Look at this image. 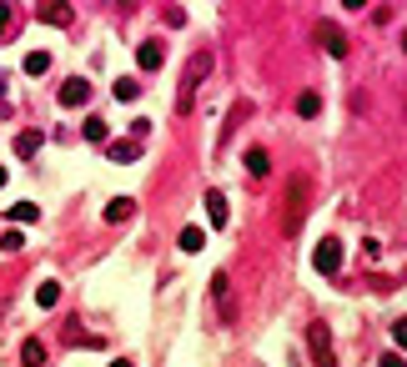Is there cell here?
Segmentation results:
<instances>
[{"mask_svg": "<svg viewBox=\"0 0 407 367\" xmlns=\"http://www.w3.org/2000/svg\"><path fill=\"white\" fill-rule=\"evenodd\" d=\"M10 31H15L10 26V6H0V40H10Z\"/></svg>", "mask_w": 407, "mask_h": 367, "instance_id": "cell-23", "label": "cell"}, {"mask_svg": "<svg viewBox=\"0 0 407 367\" xmlns=\"http://www.w3.org/2000/svg\"><path fill=\"white\" fill-rule=\"evenodd\" d=\"M15 151H20V156H35V151H40V136H35V131H26V136L15 141Z\"/></svg>", "mask_w": 407, "mask_h": 367, "instance_id": "cell-19", "label": "cell"}, {"mask_svg": "<svg viewBox=\"0 0 407 367\" xmlns=\"http://www.w3.org/2000/svg\"><path fill=\"white\" fill-rule=\"evenodd\" d=\"M247 171H251V177H267V171H272V156H267V151H247Z\"/></svg>", "mask_w": 407, "mask_h": 367, "instance_id": "cell-13", "label": "cell"}, {"mask_svg": "<svg viewBox=\"0 0 407 367\" xmlns=\"http://www.w3.org/2000/svg\"><path fill=\"white\" fill-rule=\"evenodd\" d=\"M20 247H26V236H20V231H6V236H0V252H20Z\"/></svg>", "mask_w": 407, "mask_h": 367, "instance_id": "cell-21", "label": "cell"}, {"mask_svg": "<svg viewBox=\"0 0 407 367\" xmlns=\"http://www.w3.org/2000/svg\"><path fill=\"white\" fill-rule=\"evenodd\" d=\"M206 76V56H191L186 66V81H181V96H176V111H191V91H197V81Z\"/></svg>", "mask_w": 407, "mask_h": 367, "instance_id": "cell-4", "label": "cell"}, {"mask_svg": "<svg viewBox=\"0 0 407 367\" xmlns=\"http://www.w3.org/2000/svg\"><path fill=\"white\" fill-rule=\"evenodd\" d=\"M322 46H327V56H337V60L347 56V40H342V31H332V26L322 31Z\"/></svg>", "mask_w": 407, "mask_h": 367, "instance_id": "cell-12", "label": "cell"}, {"mask_svg": "<svg viewBox=\"0 0 407 367\" xmlns=\"http://www.w3.org/2000/svg\"><path fill=\"white\" fill-rule=\"evenodd\" d=\"M60 302V282H40L35 287V307H56Z\"/></svg>", "mask_w": 407, "mask_h": 367, "instance_id": "cell-11", "label": "cell"}, {"mask_svg": "<svg viewBox=\"0 0 407 367\" xmlns=\"http://www.w3.org/2000/svg\"><path fill=\"white\" fill-rule=\"evenodd\" d=\"M201 242H206V231H201V227H186V231L176 236V247H181V252H201Z\"/></svg>", "mask_w": 407, "mask_h": 367, "instance_id": "cell-10", "label": "cell"}, {"mask_svg": "<svg viewBox=\"0 0 407 367\" xmlns=\"http://www.w3.org/2000/svg\"><path fill=\"white\" fill-rule=\"evenodd\" d=\"M111 156H116V161H136V146H121V141H116V146H111Z\"/></svg>", "mask_w": 407, "mask_h": 367, "instance_id": "cell-24", "label": "cell"}, {"mask_svg": "<svg viewBox=\"0 0 407 367\" xmlns=\"http://www.w3.org/2000/svg\"><path fill=\"white\" fill-rule=\"evenodd\" d=\"M136 60H141V71H161V60H166V51H161V40H141V51H136Z\"/></svg>", "mask_w": 407, "mask_h": 367, "instance_id": "cell-6", "label": "cell"}, {"mask_svg": "<svg viewBox=\"0 0 407 367\" xmlns=\"http://www.w3.org/2000/svg\"><path fill=\"white\" fill-rule=\"evenodd\" d=\"M20 66H26V76H46V71H51V56H46V51H31Z\"/></svg>", "mask_w": 407, "mask_h": 367, "instance_id": "cell-9", "label": "cell"}, {"mask_svg": "<svg viewBox=\"0 0 407 367\" xmlns=\"http://www.w3.org/2000/svg\"><path fill=\"white\" fill-rule=\"evenodd\" d=\"M81 131H85V141H106V121H101V116H85Z\"/></svg>", "mask_w": 407, "mask_h": 367, "instance_id": "cell-18", "label": "cell"}, {"mask_svg": "<svg viewBox=\"0 0 407 367\" xmlns=\"http://www.w3.org/2000/svg\"><path fill=\"white\" fill-rule=\"evenodd\" d=\"M206 222L211 227H226V197H222V191H206Z\"/></svg>", "mask_w": 407, "mask_h": 367, "instance_id": "cell-7", "label": "cell"}, {"mask_svg": "<svg viewBox=\"0 0 407 367\" xmlns=\"http://www.w3.org/2000/svg\"><path fill=\"white\" fill-rule=\"evenodd\" d=\"M85 101H91V81H85V76L60 81V106H66V111H81Z\"/></svg>", "mask_w": 407, "mask_h": 367, "instance_id": "cell-3", "label": "cell"}, {"mask_svg": "<svg viewBox=\"0 0 407 367\" xmlns=\"http://www.w3.org/2000/svg\"><path fill=\"white\" fill-rule=\"evenodd\" d=\"M126 217H136V202H131V197L106 202V222H126Z\"/></svg>", "mask_w": 407, "mask_h": 367, "instance_id": "cell-8", "label": "cell"}, {"mask_svg": "<svg viewBox=\"0 0 407 367\" xmlns=\"http://www.w3.org/2000/svg\"><path fill=\"white\" fill-rule=\"evenodd\" d=\"M317 111H322V96H317V91H302V101H297V116H317Z\"/></svg>", "mask_w": 407, "mask_h": 367, "instance_id": "cell-14", "label": "cell"}, {"mask_svg": "<svg viewBox=\"0 0 407 367\" xmlns=\"http://www.w3.org/2000/svg\"><path fill=\"white\" fill-rule=\"evenodd\" d=\"M20 362L26 367H46V348H40V342H26V348H20Z\"/></svg>", "mask_w": 407, "mask_h": 367, "instance_id": "cell-15", "label": "cell"}, {"mask_svg": "<svg viewBox=\"0 0 407 367\" xmlns=\"http://www.w3.org/2000/svg\"><path fill=\"white\" fill-rule=\"evenodd\" d=\"M111 367H136V362H126V357H116V362H111Z\"/></svg>", "mask_w": 407, "mask_h": 367, "instance_id": "cell-26", "label": "cell"}, {"mask_svg": "<svg viewBox=\"0 0 407 367\" xmlns=\"http://www.w3.org/2000/svg\"><path fill=\"white\" fill-rule=\"evenodd\" d=\"M35 217H40L35 202H15V206H10V222H35Z\"/></svg>", "mask_w": 407, "mask_h": 367, "instance_id": "cell-17", "label": "cell"}, {"mask_svg": "<svg viewBox=\"0 0 407 367\" xmlns=\"http://www.w3.org/2000/svg\"><path fill=\"white\" fill-rule=\"evenodd\" d=\"M136 96H141L136 81H116V101H136Z\"/></svg>", "mask_w": 407, "mask_h": 367, "instance_id": "cell-20", "label": "cell"}, {"mask_svg": "<svg viewBox=\"0 0 407 367\" xmlns=\"http://www.w3.org/2000/svg\"><path fill=\"white\" fill-rule=\"evenodd\" d=\"M312 267L322 272V277H337V272H342V242H337V236H322V242H317Z\"/></svg>", "mask_w": 407, "mask_h": 367, "instance_id": "cell-2", "label": "cell"}, {"mask_svg": "<svg viewBox=\"0 0 407 367\" xmlns=\"http://www.w3.org/2000/svg\"><path fill=\"white\" fill-rule=\"evenodd\" d=\"M0 96H6V81H0Z\"/></svg>", "mask_w": 407, "mask_h": 367, "instance_id": "cell-28", "label": "cell"}, {"mask_svg": "<svg viewBox=\"0 0 407 367\" xmlns=\"http://www.w3.org/2000/svg\"><path fill=\"white\" fill-rule=\"evenodd\" d=\"M402 51H407V35H402Z\"/></svg>", "mask_w": 407, "mask_h": 367, "instance_id": "cell-29", "label": "cell"}, {"mask_svg": "<svg viewBox=\"0 0 407 367\" xmlns=\"http://www.w3.org/2000/svg\"><path fill=\"white\" fill-rule=\"evenodd\" d=\"M307 342H312V362H317V367H337L332 348H327V327H322V322H317V327L307 332Z\"/></svg>", "mask_w": 407, "mask_h": 367, "instance_id": "cell-5", "label": "cell"}, {"mask_svg": "<svg viewBox=\"0 0 407 367\" xmlns=\"http://www.w3.org/2000/svg\"><path fill=\"white\" fill-rule=\"evenodd\" d=\"M382 367H407V357H402V352H388V357H382Z\"/></svg>", "mask_w": 407, "mask_h": 367, "instance_id": "cell-25", "label": "cell"}, {"mask_svg": "<svg viewBox=\"0 0 407 367\" xmlns=\"http://www.w3.org/2000/svg\"><path fill=\"white\" fill-rule=\"evenodd\" d=\"M287 197H292V206H287V222H282V231L292 236L297 227H302V211H307V177H292V181H287Z\"/></svg>", "mask_w": 407, "mask_h": 367, "instance_id": "cell-1", "label": "cell"}, {"mask_svg": "<svg viewBox=\"0 0 407 367\" xmlns=\"http://www.w3.org/2000/svg\"><path fill=\"white\" fill-rule=\"evenodd\" d=\"M40 20H51V26H66V20H71V6H40Z\"/></svg>", "mask_w": 407, "mask_h": 367, "instance_id": "cell-16", "label": "cell"}, {"mask_svg": "<svg viewBox=\"0 0 407 367\" xmlns=\"http://www.w3.org/2000/svg\"><path fill=\"white\" fill-rule=\"evenodd\" d=\"M392 342L407 352V317H397V322H392Z\"/></svg>", "mask_w": 407, "mask_h": 367, "instance_id": "cell-22", "label": "cell"}, {"mask_svg": "<svg viewBox=\"0 0 407 367\" xmlns=\"http://www.w3.org/2000/svg\"><path fill=\"white\" fill-rule=\"evenodd\" d=\"M6 181H10V171H6V166H0V186H6Z\"/></svg>", "mask_w": 407, "mask_h": 367, "instance_id": "cell-27", "label": "cell"}]
</instances>
